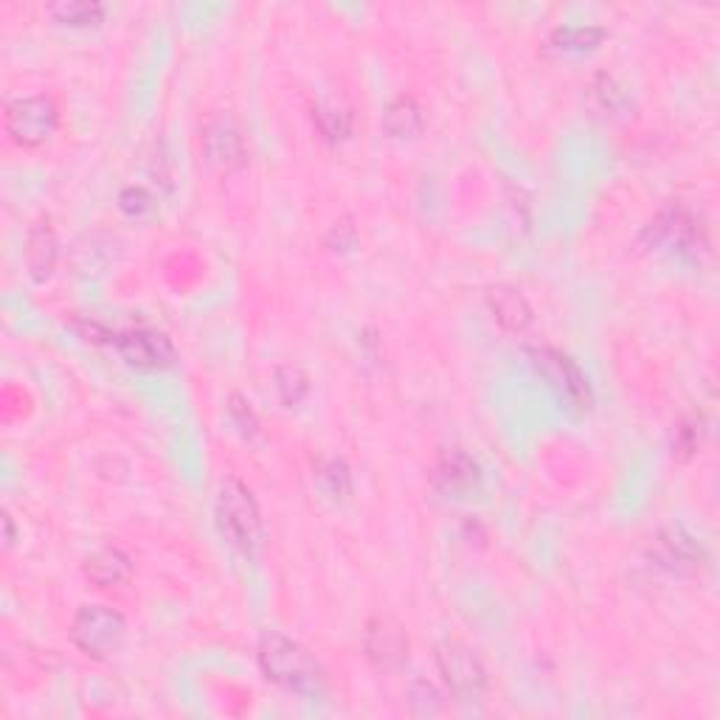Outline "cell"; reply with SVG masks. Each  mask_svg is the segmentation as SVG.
Segmentation results:
<instances>
[{
	"mask_svg": "<svg viewBox=\"0 0 720 720\" xmlns=\"http://www.w3.org/2000/svg\"><path fill=\"white\" fill-rule=\"evenodd\" d=\"M312 119H316V127L330 144L347 141L349 132H352V108L347 104V99L336 97V93H327L316 102Z\"/></svg>",
	"mask_w": 720,
	"mask_h": 720,
	"instance_id": "obj_15",
	"label": "cell"
},
{
	"mask_svg": "<svg viewBox=\"0 0 720 720\" xmlns=\"http://www.w3.org/2000/svg\"><path fill=\"white\" fill-rule=\"evenodd\" d=\"M60 127V113L49 97H20L7 108L9 139L20 147H40Z\"/></svg>",
	"mask_w": 720,
	"mask_h": 720,
	"instance_id": "obj_6",
	"label": "cell"
},
{
	"mask_svg": "<svg viewBox=\"0 0 720 720\" xmlns=\"http://www.w3.org/2000/svg\"><path fill=\"white\" fill-rule=\"evenodd\" d=\"M259 667L264 679L284 687L290 692H299L307 698H319L327 690V676L321 664L301 648L293 639L282 637L277 630H268L259 639L257 648Z\"/></svg>",
	"mask_w": 720,
	"mask_h": 720,
	"instance_id": "obj_1",
	"label": "cell"
},
{
	"mask_svg": "<svg viewBox=\"0 0 720 720\" xmlns=\"http://www.w3.org/2000/svg\"><path fill=\"white\" fill-rule=\"evenodd\" d=\"M3 527H7V547H12L14 543V527H12V516H3Z\"/></svg>",
	"mask_w": 720,
	"mask_h": 720,
	"instance_id": "obj_28",
	"label": "cell"
},
{
	"mask_svg": "<svg viewBox=\"0 0 720 720\" xmlns=\"http://www.w3.org/2000/svg\"><path fill=\"white\" fill-rule=\"evenodd\" d=\"M57 234L51 229L49 217L37 220L29 229V237H26V264H29V273L34 282H46V279L54 273L57 264Z\"/></svg>",
	"mask_w": 720,
	"mask_h": 720,
	"instance_id": "obj_13",
	"label": "cell"
},
{
	"mask_svg": "<svg viewBox=\"0 0 720 720\" xmlns=\"http://www.w3.org/2000/svg\"><path fill=\"white\" fill-rule=\"evenodd\" d=\"M110 338H113L116 352L136 369H150V372H156V369H169L174 363V358H178L174 343L169 341L163 332L150 330V327L116 332V336Z\"/></svg>",
	"mask_w": 720,
	"mask_h": 720,
	"instance_id": "obj_9",
	"label": "cell"
},
{
	"mask_svg": "<svg viewBox=\"0 0 720 720\" xmlns=\"http://www.w3.org/2000/svg\"><path fill=\"white\" fill-rule=\"evenodd\" d=\"M529 360H532V367L540 372V378L547 380L566 402H571L577 409L589 406V380H586V374L580 372V367H577L569 354L552 347H534L529 349Z\"/></svg>",
	"mask_w": 720,
	"mask_h": 720,
	"instance_id": "obj_7",
	"label": "cell"
},
{
	"mask_svg": "<svg viewBox=\"0 0 720 720\" xmlns=\"http://www.w3.org/2000/svg\"><path fill=\"white\" fill-rule=\"evenodd\" d=\"M409 703L417 714H437L442 709V696L437 687L426 679H417L409 687Z\"/></svg>",
	"mask_w": 720,
	"mask_h": 720,
	"instance_id": "obj_23",
	"label": "cell"
},
{
	"mask_svg": "<svg viewBox=\"0 0 720 720\" xmlns=\"http://www.w3.org/2000/svg\"><path fill=\"white\" fill-rule=\"evenodd\" d=\"M130 558L116 547L99 549V552L90 554L88 563H84V574L97 582V586H119V582H124L127 577H130Z\"/></svg>",
	"mask_w": 720,
	"mask_h": 720,
	"instance_id": "obj_16",
	"label": "cell"
},
{
	"mask_svg": "<svg viewBox=\"0 0 720 720\" xmlns=\"http://www.w3.org/2000/svg\"><path fill=\"white\" fill-rule=\"evenodd\" d=\"M354 240H358V231H354L352 220H341L332 226L330 237H327V246H330L332 251H349V248L354 246Z\"/></svg>",
	"mask_w": 720,
	"mask_h": 720,
	"instance_id": "obj_27",
	"label": "cell"
},
{
	"mask_svg": "<svg viewBox=\"0 0 720 720\" xmlns=\"http://www.w3.org/2000/svg\"><path fill=\"white\" fill-rule=\"evenodd\" d=\"M656 566L676 574H692L703 566V549L684 527H664L650 547Z\"/></svg>",
	"mask_w": 720,
	"mask_h": 720,
	"instance_id": "obj_10",
	"label": "cell"
},
{
	"mask_svg": "<svg viewBox=\"0 0 720 720\" xmlns=\"http://www.w3.org/2000/svg\"><path fill=\"white\" fill-rule=\"evenodd\" d=\"M701 444V422L698 420H687L676 428V439H672V450L679 453V457H692Z\"/></svg>",
	"mask_w": 720,
	"mask_h": 720,
	"instance_id": "obj_25",
	"label": "cell"
},
{
	"mask_svg": "<svg viewBox=\"0 0 720 720\" xmlns=\"http://www.w3.org/2000/svg\"><path fill=\"white\" fill-rule=\"evenodd\" d=\"M200 150H203V161L209 163L214 172H234V169H240L242 163H246L248 152L246 139H242V130L234 116H211L203 127Z\"/></svg>",
	"mask_w": 720,
	"mask_h": 720,
	"instance_id": "obj_8",
	"label": "cell"
},
{
	"mask_svg": "<svg viewBox=\"0 0 720 720\" xmlns=\"http://www.w3.org/2000/svg\"><path fill=\"white\" fill-rule=\"evenodd\" d=\"M642 246L653 253L698 259V253L707 251V229L690 209L670 206L656 220H650L642 234Z\"/></svg>",
	"mask_w": 720,
	"mask_h": 720,
	"instance_id": "obj_3",
	"label": "cell"
},
{
	"mask_svg": "<svg viewBox=\"0 0 720 720\" xmlns=\"http://www.w3.org/2000/svg\"><path fill=\"white\" fill-rule=\"evenodd\" d=\"M433 484L453 499H470L481 487V470L473 459L459 448L442 450L433 462Z\"/></svg>",
	"mask_w": 720,
	"mask_h": 720,
	"instance_id": "obj_11",
	"label": "cell"
},
{
	"mask_svg": "<svg viewBox=\"0 0 720 720\" xmlns=\"http://www.w3.org/2000/svg\"><path fill=\"white\" fill-rule=\"evenodd\" d=\"M119 209L124 211L127 217H136V220H139V217H147L156 209V198H152L144 187H127L121 189L119 194Z\"/></svg>",
	"mask_w": 720,
	"mask_h": 720,
	"instance_id": "obj_24",
	"label": "cell"
},
{
	"mask_svg": "<svg viewBox=\"0 0 720 720\" xmlns=\"http://www.w3.org/2000/svg\"><path fill=\"white\" fill-rule=\"evenodd\" d=\"M316 484L330 501H347L352 496V473L341 457H321L316 464Z\"/></svg>",
	"mask_w": 720,
	"mask_h": 720,
	"instance_id": "obj_19",
	"label": "cell"
},
{
	"mask_svg": "<svg viewBox=\"0 0 720 720\" xmlns=\"http://www.w3.org/2000/svg\"><path fill=\"white\" fill-rule=\"evenodd\" d=\"M437 667L450 696L464 703L481 701L487 692V670L468 644L448 639L437 648Z\"/></svg>",
	"mask_w": 720,
	"mask_h": 720,
	"instance_id": "obj_5",
	"label": "cell"
},
{
	"mask_svg": "<svg viewBox=\"0 0 720 720\" xmlns=\"http://www.w3.org/2000/svg\"><path fill=\"white\" fill-rule=\"evenodd\" d=\"M487 304L507 332H523L532 324V307L523 299L521 290L510 288V284H496V288L487 290Z\"/></svg>",
	"mask_w": 720,
	"mask_h": 720,
	"instance_id": "obj_14",
	"label": "cell"
},
{
	"mask_svg": "<svg viewBox=\"0 0 720 720\" xmlns=\"http://www.w3.org/2000/svg\"><path fill=\"white\" fill-rule=\"evenodd\" d=\"M229 414H231V420H234V426L242 431V437H253V433H257V428H259L257 414H253L251 406H248L240 394L231 397Z\"/></svg>",
	"mask_w": 720,
	"mask_h": 720,
	"instance_id": "obj_26",
	"label": "cell"
},
{
	"mask_svg": "<svg viewBox=\"0 0 720 720\" xmlns=\"http://www.w3.org/2000/svg\"><path fill=\"white\" fill-rule=\"evenodd\" d=\"M127 637V622L119 611L104 606H82L71 622V639L90 659L119 653Z\"/></svg>",
	"mask_w": 720,
	"mask_h": 720,
	"instance_id": "obj_4",
	"label": "cell"
},
{
	"mask_svg": "<svg viewBox=\"0 0 720 720\" xmlns=\"http://www.w3.org/2000/svg\"><path fill=\"white\" fill-rule=\"evenodd\" d=\"M594 97L597 102H600V108L608 110V113H624V110L630 108L628 90H624L611 73H600V77L594 79Z\"/></svg>",
	"mask_w": 720,
	"mask_h": 720,
	"instance_id": "obj_22",
	"label": "cell"
},
{
	"mask_svg": "<svg viewBox=\"0 0 720 720\" xmlns=\"http://www.w3.org/2000/svg\"><path fill=\"white\" fill-rule=\"evenodd\" d=\"M273 386H277V394L284 406H299L301 400L310 391V378H307L304 369L299 363H282V367L273 372Z\"/></svg>",
	"mask_w": 720,
	"mask_h": 720,
	"instance_id": "obj_21",
	"label": "cell"
},
{
	"mask_svg": "<svg viewBox=\"0 0 720 720\" xmlns=\"http://www.w3.org/2000/svg\"><path fill=\"white\" fill-rule=\"evenodd\" d=\"M608 31L602 26H558L549 34V46L563 54H586V51L600 49Z\"/></svg>",
	"mask_w": 720,
	"mask_h": 720,
	"instance_id": "obj_17",
	"label": "cell"
},
{
	"mask_svg": "<svg viewBox=\"0 0 720 720\" xmlns=\"http://www.w3.org/2000/svg\"><path fill=\"white\" fill-rule=\"evenodd\" d=\"M383 130L391 139H414L422 130V110L411 97H397L383 113Z\"/></svg>",
	"mask_w": 720,
	"mask_h": 720,
	"instance_id": "obj_18",
	"label": "cell"
},
{
	"mask_svg": "<svg viewBox=\"0 0 720 720\" xmlns=\"http://www.w3.org/2000/svg\"><path fill=\"white\" fill-rule=\"evenodd\" d=\"M363 648H367L369 661L378 664L380 670H397L402 661L409 659V637H406L402 624L389 617H374L367 624Z\"/></svg>",
	"mask_w": 720,
	"mask_h": 720,
	"instance_id": "obj_12",
	"label": "cell"
},
{
	"mask_svg": "<svg viewBox=\"0 0 720 720\" xmlns=\"http://www.w3.org/2000/svg\"><path fill=\"white\" fill-rule=\"evenodd\" d=\"M49 14L66 26H97L104 18V7L93 0H60L51 3Z\"/></svg>",
	"mask_w": 720,
	"mask_h": 720,
	"instance_id": "obj_20",
	"label": "cell"
},
{
	"mask_svg": "<svg viewBox=\"0 0 720 720\" xmlns=\"http://www.w3.org/2000/svg\"><path fill=\"white\" fill-rule=\"evenodd\" d=\"M217 527L226 534L231 547L240 549L242 554H257L259 543H262V516H259V504L253 499V492L248 490L242 481L226 479L217 490L214 504Z\"/></svg>",
	"mask_w": 720,
	"mask_h": 720,
	"instance_id": "obj_2",
	"label": "cell"
}]
</instances>
